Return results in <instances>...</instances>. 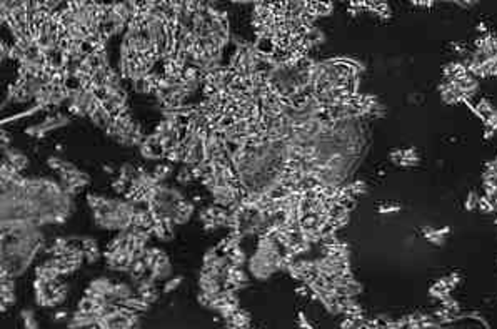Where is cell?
<instances>
[{"label": "cell", "mask_w": 497, "mask_h": 329, "mask_svg": "<svg viewBox=\"0 0 497 329\" xmlns=\"http://www.w3.org/2000/svg\"><path fill=\"white\" fill-rule=\"evenodd\" d=\"M47 163L50 168H54L55 172L59 173L60 185H62L64 190H65L68 194H72V196L79 192H82L86 186H88V183H90V176H88L86 172L79 170L74 163L64 160V158L48 156Z\"/></svg>", "instance_id": "2"}, {"label": "cell", "mask_w": 497, "mask_h": 329, "mask_svg": "<svg viewBox=\"0 0 497 329\" xmlns=\"http://www.w3.org/2000/svg\"><path fill=\"white\" fill-rule=\"evenodd\" d=\"M112 290H114V283L108 278H95L94 281H90L88 288L86 290V296L90 298H110Z\"/></svg>", "instance_id": "4"}, {"label": "cell", "mask_w": 497, "mask_h": 329, "mask_svg": "<svg viewBox=\"0 0 497 329\" xmlns=\"http://www.w3.org/2000/svg\"><path fill=\"white\" fill-rule=\"evenodd\" d=\"M67 316V312L65 311H60V312H55V319H64Z\"/></svg>", "instance_id": "16"}, {"label": "cell", "mask_w": 497, "mask_h": 329, "mask_svg": "<svg viewBox=\"0 0 497 329\" xmlns=\"http://www.w3.org/2000/svg\"><path fill=\"white\" fill-rule=\"evenodd\" d=\"M132 228L137 230H145V231H152L153 228V218L151 214V211L147 208L145 210H135L134 214V223H132Z\"/></svg>", "instance_id": "10"}, {"label": "cell", "mask_w": 497, "mask_h": 329, "mask_svg": "<svg viewBox=\"0 0 497 329\" xmlns=\"http://www.w3.org/2000/svg\"><path fill=\"white\" fill-rule=\"evenodd\" d=\"M70 120L72 118L68 115H65V113H55V115H48L42 121H40V123H35V125H32V127H27L25 128V133H27V135H30V136H35V138H42V136H45L47 133L54 132V130L65 127V125L70 123Z\"/></svg>", "instance_id": "3"}, {"label": "cell", "mask_w": 497, "mask_h": 329, "mask_svg": "<svg viewBox=\"0 0 497 329\" xmlns=\"http://www.w3.org/2000/svg\"><path fill=\"white\" fill-rule=\"evenodd\" d=\"M192 213H194V203L187 201V200L180 201L179 205H177V210H175V213H173V216H172V223L175 226L177 225H184V223L189 221V218L192 216Z\"/></svg>", "instance_id": "8"}, {"label": "cell", "mask_w": 497, "mask_h": 329, "mask_svg": "<svg viewBox=\"0 0 497 329\" xmlns=\"http://www.w3.org/2000/svg\"><path fill=\"white\" fill-rule=\"evenodd\" d=\"M20 318L23 321V328L25 329H39V323L35 319V314L32 310H23L20 312Z\"/></svg>", "instance_id": "13"}, {"label": "cell", "mask_w": 497, "mask_h": 329, "mask_svg": "<svg viewBox=\"0 0 497 329\" xmlns=\"http://www.w3.org/2000/svg\"><path fill=\"white\" fill-rule=\"evenodd\" d=\"M182 281H184V278L182 276H173V278H169L167 281H165L164 284V292H172V291H175L177 288L180 286Z\"/></svg>", "instance_id": "14"}, {"label": "cell", "mask_w": 497, "mask_h": 329, "mask_svg": "<svg viewBox=\"0 0 497 329\" xmlns=\"http://www.w3.org/2000/svg\"><path fill=\"white\" fill-rule=\"evenodd\" d=\"M80 246L84 250V256H86V261L88 265H94L95 261H99L100 258V251H99V243L95 238L86 236L80 239Z\"/></svg>", "instance_id": "7"}, {"label": "cell", "mask_w": 497, "mask_h": 329, "mask_svg": "<svg viewBox=\"0 0 497 329\" xmlns=\"http://www.w3.org/2000/svg\"><path fill=\"white\" fill-rule=\"evenodd\" d=\"M172 173V163H160L152 170V174L157 183H162L165 178H169Z\"/></svg>", "instance_id": "12"}, {"label": "cell", "mask_w": 497, "mask_h": 329, "mask_svg": "<svg viewBox=\"0 0 497 329\" xmlns=\"http://www.w3.org/2000/svg\"><path fill=\"white\" fill-rule=\"evenodd\" d=\"M87 203L92 208L95 225L104 230L127 231L132 228L135 205L127 198H108L99 194H87Z\"/></svg>", "instance_id": "1"}, {"label": "cell", "mask_w": 497, "mask_h": 329, "mask_svg": "<svg viewBox=\"0 0 497 329\" xmlns=\"http://www.w3.org/2000/svg\"><path fill=\"white\" fill-rule=\"evenodd\" d=\"M3 160L14 166L17 172H23V170L29 166V158L23 155L20 150L14 148V146H7V148H3Z\"/></svg>", "instance_id": "5"}, {"label": "cell", "mask_w": 497, "mask_h": 329, "mask_svg": "<svg viewBox=\"0 0 497 329\" xmlns=\"http://www.w3.org/2000/svg\"><path fill=\"white\" fill-rule=\"evenodd\" d=\"M132 296H135V290L130 286V284H127V283H115L114 284V290H112V294H110V301L112 303H122L125 301V299H129V298H132Z\"/></svg>", "instance_id": "9"}, {"label": "cell", "mask_w": 497, "mask_h": 329, "mask_svg": "<svg viewBox=\"0 0 497 329\" xmlns=\"http://www.w3.org/2000/svg\"><path fill=\"white\" fill-rule=\"evenodd\" d=\"M151 276L153 279H169L171 278V274H172V265H171V259H169V256L164 253H160L159 254V258H157V261H155V265H153V268L151 271Z\"/></svg>", "instance_id": "6"}, {"label": "cell", "mask_w": 497, "mask_h": 329, "mask_svg": "<svg viewBox=\"0 0 497 329\" xmlns=\"http://www.w3.org/2000/svg\"><path fill=\"white\" fill-rule=\"evenodd\" d=\"M192 178H194L192 168H189V166H184V168H182L180 172L177 173V181H179L180 185H187V183L191 181Z\"/></svg>", "instance_id": "15"}, {"label": "cell", "mask_w": 497, "mask_h": 329, "mask_svg": "<svg viewBox=\"0 0 497 329\" xmlns=\"http://www.w3.org/2000/svg\"><path fill=\"white\" fill-rule=\"evenodd\" d=\"M147 271H149L147 266H145V263L140 258L135 259V261L130 265V268H129V274H130V278L134 279L135 283L139 281V279H142Z\"/></svg>", "instance_id": "11"}]
</instances>
